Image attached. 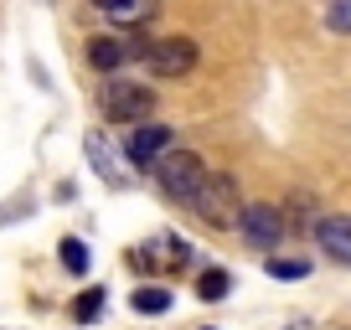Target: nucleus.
Wrapping results in <instances>:
<instances>
[{"instance_id":"10","label":"nucleus","mask_w":351,"mask_h":330,"mask_svg":"<svg viewBox=\"0 0 351 330\" xmlns=\"http://www.w3.org/2000/svg\"><path fill=\"white\" fill-rule=\"evenodd\" d=\"M140 315H165L171 309V289H160V284H145V289H134V299H130Z\"/></svg>"},{"instance_id":"2","label":"nucleus","mask_w":351,"mask_h":330,"mask_svg":"<svg viewBox=\"0 0 351 330\" xmlns=\"http://www.w3.org/2000/svg\"><path fill=\"white\" fill-rule=\"evenodd\" d=\"M191 212H197L207 227H238V217H243L238 181H232V176H207L202 191L191 196Z\"/></svg>"},{"instance_id":"12","label":"nucleus","mask_w":351,"mask_h":330,"mask_svg":"<svg viewBox=\"0 0 351 330\" xmlns=\"http://www.w3.org/2000/svg\"><path fill=\"white\" fill-rule=\"evenodd\" d=\"M62 268H67V274H88V248H83V238H62Z\"/></svg>"},{"instance_id":"4","label":"nucleus","mask_w":351,"mask_h":330,"mask_svg":"<svg viewBox=\"0 0 351 330\" xmlns=\"http://www.w3.org/2000/svg\"><path fill=\"white\" fill-rule=\"evenodd\" d=\"M145 67L155 77H186L197 67V42L191 36H155L150 52H145Z\"/></svg>"},{"instance_id":"6","label":"nucleus","mask_w":351,"mask_h":330,"mask_svg":"<svg viewBox=\"0 0 351 330\" xmlns=\"http://www.w3.org/2000/svg\"><path fill=\"white\" fill-rule=\"evenodd\" d=\"M165 150H176V129L171 124H134L130 144H124V155H130L134 165H155Z\"/></svg>"},{"instance_id":"5","label":"nucleus","mask_w":351,"mask_h":330,"mask_svg":"<svg viewBox=\"0 0 351 330\" xmlns=\"http://www.w3.org/2000/svg\"><path fill=\"white\" fill-rule=\"evenodd\" d=\"M243 238H248V248H279L285 242V212L269 207V201H243V217H238Z\"/></svg>"},{"instance_id":"1","label":"nucleus","mask_w":351,"mask_h":330,"mask_svg":"<svg viewBox=\"0 0 351 330\" xmlns=\"http://www.w3.org/2000/svg\"><path fill=\"white\" fill-rule=\"evenodd\" d=\"M155 176H160V191L171 201H186L191 207V196L202 191V181H207L212 170H207V160H202L197 150H165L160 160H155Z\"/></svg>"},{"instance_id":"7","label":"nucleus","mask_w":351,"mask_h":330,"mask_svg":"<svg viewBox=\"0 0 351 330\" xmlns=\"http://www.w3.org/2000/svg\"><path fill=\"white\" fill-rule=\"evenodd\" d=\"M130 62V47H124V36H88V67L93 73H119V67Z\"/></svg>"},{"instance_id":"8","label":"nucleus","mask_w":351,"mask_h":330,"mask_svg":"<svg viewBox=\"0 0 351 330\" xmlns=\"http://www.w3.org/2000/svg\"><path fill=\"white\" fill-rule=\"evenodd\" d=\"M315 242L336 258V264H351V217H320L315 222Z\"/></svg>"},{"instance_id":"15","label":"nucleus","mask_w":351,"mask_h":330,"mask_svg":"<svg viewBox=\"0 0 351 330\" xmlns=\"http://www.w3.org/2000/svg\"><path fill=\"white\" fill-rule=\"evenodd\" d=\"M73 315L83 320V325H88V320H99V315H104V294H99V289H88V294H77Z\"/></svg>"},{"instance_id":"3","label":"nucleus","mask_w":351,"mask_h":330,"mask_svg":"<svg viewBox=\"0 0 351 330\" xmlns=\"http://www.w3.org/2000/svg\"><path fill=\"white\" fill-rule=\"evenodd\" d=\"M99 103H104V114H109L114 124H145L155 114V93L145 88V83H124V77H114V73L99 88Z\"/></svg>"},{"instance_id":"16","label":"nucleus","mask_w":351,"mask_h":330,"mask_svg":"<svg viewBox=\"0 0 351 330\" xmlns=\"http://www.w3.org/2000/svg\"><path fill=\"white\" fill-rule=\"evenodd\" d=\"M165 264H171V268H186L191 264V242L186 238H165Z\"/></svg>"},{"instance_id":"9","label":"nucleus","mask_w":351,"mask_h":330,"mask_svg":"<svg viewBox=\"0 0 351 330\" xmlns=\"http://www.w3.org/2000/svg\"><path fill=\"white\" fill-rule=\"evenodd\" d=\"M109 16L119 26H140V21H150V16H155V0H114Z\"/></svg>"},{"instance_id":"14","label":"nucleus","mask_w":351,"mask_h":330,"mask_svg":"<svg viewBox=\"0 0 351 330\" xmlns=\"http://www.w3.org/2000/svg\"><path fill=\"white\" fill-rule=\"evenodd\" d=\"M310 258H269V279H305Z\"/></svg>"},{"instance_id":"17","label":"nucleus","mask_w":351,"mask_h":330,"mask_svg":"<svg viewBox=\"0 0 351 330\" xmlns=\"http://www.w3.org/2000/svg\"><path fill=\"white\" fill-rule=\"evenodd\" d=\"M93 5H99V11H109V5H114V0H93Z\"/></svg>"},{"instance_id":"13","label":"nucleus","mask_w":351,"mask_h":330,"mask_svg":"<svg viewBox=\"0 0 351 330\" xmlns=\"http://www.w3.org/2000/svg\"><path fill=\"white\" fill-rule=\"evenodd\" d=\"M326 31L351 36V0H330V5H326Z\"/></svg>"},{"instance_id":"11","label":"nucleus","mask_w":351,"mask_h":330,"mask_svg":"<svg viewBox=\"0 0 351 330\" xmlns=\"http://www.w3.org/2000/svg\"><path fill=\"white\" fill-rule=\"evenodd\" d=\"M228 289H232V274H228V268H207V274H202V284H197V294L212 305V299H228Z\"/></svg>"}]
</instances>
